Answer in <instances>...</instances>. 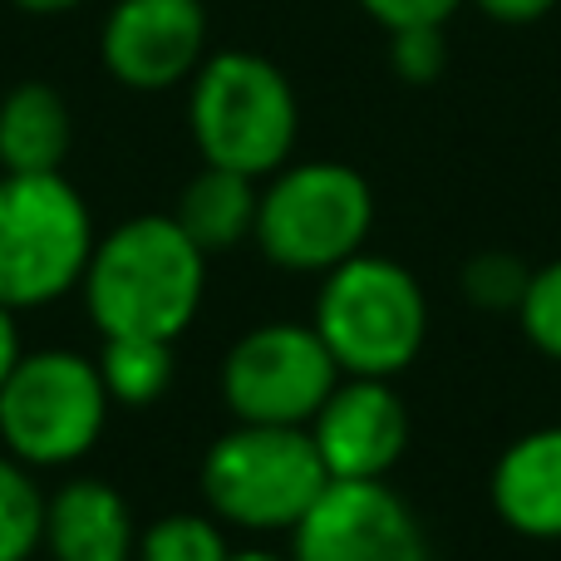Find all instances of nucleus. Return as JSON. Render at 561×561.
<instances>
[{
	"label": "nucleus",
	"instance_id": "obj_1",
	"mask_svg": "<svg viewBox=\"0 0 561 561\" xmlns=\"http://www.w3.org/2000/svg\"><path fill=\"white\" fill-rule=\"evenodd\" d=\"M79 296L104 340L144 335L178 345L207 300V256L173 213H138L94 242Z\"/></svg>",
	"mask_w": 561,
	"mask_h": 561
},
{
	"label": "nucleus",
	"instance_id": "obj_2",
	"mask_svg": "<svg viewBox=\"0 0 561 561\" xmlns=\"http://www.w3.org/2000/svg\"><path fill=\"white\" fill-rule=\"evenodd\" d=\"M187 134L203 163L242 178H272L300 138V104L286 69L252 49H222L187 79Z\"/></svg>",
	"mask_w": 561,
	"mask_h": 561
},
{
	"label": "nucleus",
	"instance_id": "obj_3",
	"mask_svg": "<svg viewBox=\"0 0 561 561\" xmlns=\"http://www.w3.org/2000/svg\"><path fill=\"white\" fill-rule=\"evenodd\" d=\"M310 325L340 375L399 379L428 340V296L394 256L359 252L320 276Z\"/></svg>",
	"mask_w": 561,
	"mask_h": 561
},
{
	"label": "nucleus",
	"instance_id": "obj_4",
	"mask_svg": "<svg viewBox=\"0 0 561 561\" xmlns=\"http://www.w3.org/2000/svg\"><path fill=\"white\" fill-rule=\"evenodd\" d=\"M375 232V187L340 158H306L262 178L256 252L290 276H325L365 252Z\"/></svg>",
	"mask_w": 561,
	"mask_h": 561
},
{
	"label": "nucleus",
	"instance_id": "obj_5",
	"mask_svg": "<svg viewBox=\"0 0 561 561\" xmlns=\"http://www.w3.org/2000/svg\"><path fill=\"white\" fill-rule=\"evenodd\" d=\"M99 359L84 350H25L0 385V448L30 473H65L84 463L108 428Z\"/></svg>",
	"mask_w": 561,
	"mask_h": 561
},
{
	"label": "nucleus",
	"instance_id": "obj_6",
	"mask_svg": "<svg viewBox=\"0 0 561 561\" xmlns=\"http://www.w3.org/2000/svg\"><path fill=\"white\" fill-rule=\"evenodd\" d=\"M325 483L330 473L310 434L280 424H232L197 463L203 507L247 537H290Z\"/></svg>",
	"mask_w": 561,
	"mask_h": 561
},
{
	"label": "nucleus",
	"instance_id": "obj_7",
	"mask_svg": "<svg viewBox=\"0 0 561 561\" xmlns=\"http://www.w3.org/2000/svg\"><path fill=\"white\" fill-rule=\"evenodd\" d=\"M94 217L65 173H0V306L45 310L79 290Z\"/></svg>",
	"mask_w": 561,
	"mask_h": 561
},
{
	"label": "nucleus",
	"instance_id": "obj_8",
	"mask_svg": "<svg viewBox=\"0 0 561 561\" xmlns=\"http://www.w3.org/2000/svg\"><path fill=\"white\" fill-rule=\"evenodd\" d=\"M340 385V365L310 320H262L232 340L217 369L222 409L232 424L306 428Z\"/></svg>",
	"mask_w": 561,
	"mask_h": 561
},
{
	"label": "nucleus",
	"instance_id": "obj_9",
	"mask_svg": "<svg viewBox=\"0 0 561 561\" xmlns=\"http://www.w3.org/2000/svg\"><path fill=\"white\" fill-rule=\"evenodd\" d=\"M296 561H428V537L419 513L389 478L340 483L330 478L320 497L290 527Z\"/></svg>",
	"mask_w": 561,
	"mask_h": 561
},
{
	"label": "nucleus",
	"instance_id": "obj_10",
	"mask_svg": "<svg viewBox=\"0 0 561 561\" xmlns=\"http://www.w3.org/2000/svg\"><path fill=\"white\" fill-rule=\"evenodd\" d=\"M104 75L138 94H163L207 59L203 0H114L99 30Z\"/></svg>",
	"mask_w": 561,
	"mask_h": 561
},
{
	"label": "nucleus",
	"instance_id": "obj_11",
	"mask_svg": "<svg viewBox=\"0 0 561 561\" xmlns=\"http://www.w3.org/2000/svg\"><path fill=\"white\" fill-rule=\"evenodd\" d=\"M320 463L340 483H375L389 478L409 454V404L394 379L340 375L330 399L306 424Z\"/></svg>",
	"mask_w": 561,
	"mask_h": 561
},
{
	"label": "nucleus",
	"instance_id": "obj_12",
	"mask_svg": "<svg viewBox=\"0 0 561 561\" xmlns=\"http://www.w3.org/2000/svg\"><path fill=\"white\" fill-rule=\"evenodd\" d=\"M488 503L507 533L527 542H561V424L527 428L497 454Z\"/></svg>",
	"mask_w": 561,
	"mask_h": 561
},
{
	"label": "nucleus",
	"instance_id": "obj_13",
	"mask_svg": "<svg viewBox=\"0 0 561 561\" xmlns=\"http://www.w3.org/2000/svg\"><path fill=\"white\" fill-rule=\"evenodd\" d=\"M49 561H134L138 523L124 493L104 478H65L45 497V542Z\"/></svg>",
	"mask_w": 561,
	"mask_h": 561
},
{
	"label": "nucleus",
	"instance_id": "obj_14",
	"mask_svg": "<svg viewBox=\"0 0 561 561\" xmlns=\"http://www.w3.org/2000/svg\"><path fill=\"white\" fill-rule=\"evenodd\" d=\"M75 148V118L55 84H25L0 94V173H59Z\"/></svg>",
	"mask_w": 561,
	"mask_h": 561
},
{
	"label": "nucleus",
	"instance_id": "obj_15",
	"mask_svg": "<svg viewBox=\"0 0 561 561\" xmlns=\"http://www.w3.org/2000/svg\"><path fill=\"white\" fill-rule=\"evenodd\" d=\"M256 197H262L256 178L203 163V173H193L183 183V193H178L173 222L193 237V247L203 256L232 252V247L252 242L256 232Z\"/></svg>",
	"mask_w": 561,
	"mask_h": 561
},
{
	"label": "nucleus",
	"instance_id": "obj_16",
	"mask_svg": "<svg viewBox=\"0 0 561 561\" xmlns=\"http://www.w3.org/2000/svg\"><path fill=\"white\" fill-rule=\"evenodd\" d=\"M99 375L104 389L114 399V409H148L173 389L178 359H173V340H144V335H124V340H104L99 350Z\"/></svg>",
	"mask_w": 561,
	"mask_h": 561
},
{
	"label": "nucleus",
	"instance_id": "obj_17",
	"mask_svg": "<svg viewBox=\"0 0 561 561\" xmlns=\"http://www.w3.org/2000/svg\"><path fill=\"white\" fill-rule=\"evenodd\" d=\"M45 542V488L0 448V561H35Z\"/></svg>",
	"mask_w": 561,
	"mask_h": 561
},
{
	"label": "nucleus",
	"instance_id": "obj_18",
	"mask_svg": "<svg viewBox=\"0 0 561 561\" xmlns=\"http://www.w3.org/2000/svg\"><path fill=\"white\" fill-rule=\"evenodd\" d=\"M232 542L227 527L213 513H163L148 527H138L134 561H227Z\"/></svg>",
	"mask_w": 561,
	"mask_h": 561
},
{
	"label": "nucleus",
	"instance_id": "obj_19",
	"mask_svg": "<svg viewBox=\"0 0 561 561\" xmlns=\"http://www.w3.org/2000/svg\"><path fill=\"white\" fill-rule=\"evenodd\" d=\"M527 280H533V266H527L523 256L493 247V252L468 256L463 272H458V290H463V300L473 310H488V316H517V306H523V296H527Z\"/></svg>",
	"mask_w": 561,
	"mask_h": 561
},
{
	"label": "nucleus",
	"instance_id": "obj_20",
	"mask_svg": "<svg viewBox=\"0 0 561 561\" xmlns=\"http://www.w3.org/2000/svg\"><path fill=\"white\" fill-rule=\"evenodd\" d=\"M517 325H523L527 345H533L537 355L561 365V256L533 272L523 306H517Z\"/></svg>",
	"mask_w": 561,
	"mask_h": 561
},
{
	"label": "nucleus",
	"instance_id": "obj_21",
	"mask_svg": "<svg viewBox=\"0 0 561 561\" xmlns=\"http://www.w3.org/2000/svg\"><path fill=\"white\" fill-rule=\"evenodd\" d=\"M389 69H394V79H404V84H434L448 69L444 25L394 30V35H389Z\"/></svg>",
	"mask_w": 561,
	"mask_h": 561
},
{
	"label": "nucleus",
	"instance_id": "obj_22",
	"mask_svg": "<svg viewBox=\"0 0 561 561\" xmlns=\"http://www.w3.org/2000/svg\"><path fill=\"white\" fill-rule=\"evenodd\" d=\"M385 35L394 30H419V25H448L463 0H355Z\"/></svg>",
	"mask_w": 561,
	"mask_h": 561
},
{
	"label": "nucleus",
	"instance_id": "obj_23",
	"mask_svg": "<svg viewBox=\"0 0 561 561\" xmlns=\"http://www.w3.org/2000/svg\"><path fill=\"white\" fill-rule=\"evenodd\" d=\"M561 0H478V10L493 20H503V25H533V20H542L547 10H557Z\"/></svg>",
	"mask_w": 561,
	"mask_h": 561
},
{
	"label": "nucleus",
	"instance_id": "obj_24",
	"mask_svg": "<svg viewBox=\"0 0 561 561\" xmlns=\"http://www.w3.org/2000/svg\"><path fill=\"white\" fill-rule=\"evenodd\" d=\"M20 355H25V345H20V325H15V310L0 306V385L10 379V369L20 365Z\"/></svg>",
	"mask_w": 561,
	"mask_h": 561
},
{
	"label": "nucleus",
	"instance_id": "obj_25",
	"mask_svg": "<svg viewBox=\"0 0 561 561\" xmlns=\"http://www.w3.org/2000/svg\"><path fill=\"white\" fill-rule=\"evenodd\" d=\"M15 10H25V15H65V10L84 5V0H10Z\"/></svg>",
	"mask_w": 561,
	"mask_h": 561
},
{
	"label": "nucleus",
	"instance_id": "obj_26",
	"mask_svg": "<svg viewBox=\"0 0 561 561\" xmlns=\"http://www.w3.org/2000/svg\"><path fill=\"white\" fill-rule=\"evenodd\" d=\"M227 561H296L290 552H276V547H262V542H252V547H232V557Z\"/></svg>",
	"mask_w": 561,
	"mask_h": 561
}]
</instances>
